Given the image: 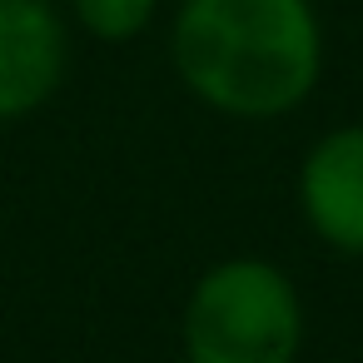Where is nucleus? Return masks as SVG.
I'll list each match as a JSON object with an SVG mask.
<instances>
[{
	"label": "nucleus",
	"mask_w": 363,
	"mask_h": 363,
	"mask_svg": "<svg viewBox=\"0 0 363 363\" xmlns=\"http://www.w3.org/2000/svg\"><path fill=\"white\" fill-rule=\"evenodd\" d=\"M75 16L100 40H130L150 26L155 0H75Z\"/></svg>",
	"instance_id": "nucleus-5"
},
{
	"label": "nucleus",
	"mask_w": 363,
	"mask_h": 363,
	"mask_svg": "<svg viewBox=\"0 0 363 363\" xmlns=\"http://www.w3.org/2000/svg\"><path fill=\"white\" fill-rule=\"evenodd\" d=\"M303 219L338 254H363V125L323 135L298 174Z\"/></svg>",
	"instance_id": "nucleus-4"
},
{
	"label": "nucleus",
	"mask_w": 363,
	"mask_h": 363,
	"mask_svg": "<svg viewBox=\"0 0 363 363\" xmlns=\"http://www.w3.org/2000/svg\"><path fill=\"white\" fill-rule=\"evenodd\" d=\"M303 308L294 284L264 259H229L209 269L184 308L189 363H294Z\"/></svg>",
	"instance_id": "nucleus-2"
},
{
	"label": "nucleus",
	"mask_w": 363,
	"mask_h": 363,
	"mask_svg": "<svg viewBox=\"0 0 363 363\" xmlns=\"http://www.w3.org/2000/svg\"><path fill=\"white\" fill-rule=\"evenodd\" d=\"M174 65L214 110L269 120L318 85V21L308 0H184L174 16Z\"/></svg>",
	"instance_id": "nucleus-1"
},
{
	"label": "nucleus",
	"mask_w": 363,
	"mask_h": 363,
	"mask_svg": "<svg viewBox=\"0 0 363 363\" xmlns=\"http://www.w3.org/2000/svg\"><path fill=\"white\" fill-rule=\"evenodd\" d=\"M65 75V26L45 0H0V120L40 110Z\"/></svg>",
	"instance_id": "nucleus-3"
}]
</instances>
